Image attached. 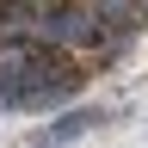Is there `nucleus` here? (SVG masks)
<instances>
[{
    "mask_svg": "<svg viewBox=\"0 0 148 148\" xmlns=\"http://www.w3.org/2000/svg\"><path fill=\"white\" fill-rule=\"evenodd\" d=\"M92 123H99V111H68V117H62V123H56V130H49V136H37L31 148H68L74 136H86V130H92Z\"/></svg>",
    "mask_w": 148,
    "mask_h": 148,
    "instance_id": "nucleus-1",
    "label": "nucleus"
},
{
    "mask_svg": "<svg viewBox=\"0 0 148 148\" xmlns=\"http://www.w3.org/2000/svg\"><path fill=\"white\" fill-rule=\"evenodd\" d=\"M92 18H111V25H142V0H92Z\"/></svg>",
    "mask_w": 148,
    "mask_h": 148,
    "instance_id": "nucleus-2",
    "label": "nucleus"
},
{
    "mask_svg": "<svg viewBox=\"0 0 148 148\" xmlns=\"http://www.w3.org/2000/svg\"><path fill=\"white\" fill-rule=\"evenodd\" d=\"M49 37H68V43H86V37H92V25H86L80 12H56V18H49Z\"/></svg>",
    "mask_w": 148,
    "mask_h": 148,
    "instance_id": "nucleus-3",
    "label": "nucleus"
}]
</instances>
